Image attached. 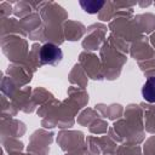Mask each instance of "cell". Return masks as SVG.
Wrapping results in <instances>:
<instances>
[{"label": "cell", "mask_w": 155, "mask_h": 155, "mask_svg": "<svg viewBox=\"0 0 155 155\" xmlns=\"http://www.w3.org/2000/svg\"><path fill=\"white\" fill-rule=\"evenodd\" d=\"M103 5H104V2H103V1H101V2H96V1H87V4H85V2H82V1H81V6L85 8V11L91 12V13L97 12V11H98Z\"/></svg>", "instance_id": "3957f363"}, {"label": "cell", "mask_w": 155, "mask_h": 155, "mask_svg": "<svg viewBox=\"0 0 155 155\" xmlns=\"http://www.w3.org/2000/svg\"><path fill=\"white\" fill-rule=\"evenodd\" d=\"M142 96L149 103H155V76L148 78L142 87Z\"/></svg>", "instance_id": "7a4b0ae2"}, {"label": "cell", "mask_w": 155, "mask_h": 155, "mask_svg": "<svg viewBox=\"0 0 155 155\" xmlns=\"http://www.w3.org/2000/svg\"><path fill=\"white\" fill-rule=\"evenodd\" d=\"M62 58H63V52L54 44H50V42L45 44L39 51V59L42 64L56 65L62 61Z\"/></svg>", "instance_id": "6da1fadb"}]
</instances>
